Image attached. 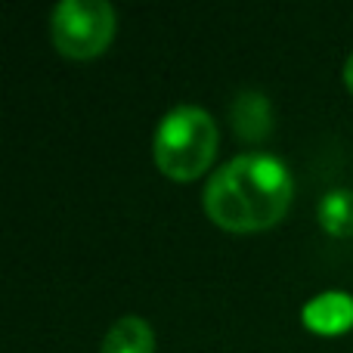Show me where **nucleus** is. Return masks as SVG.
Masks as SVG:
<instances>
[{"label": "nucleus", "instance_id": "1", "mask_svg": "<svg viewBox=\"0 0 353 353\" xmlns=\"http://www.w3.org/2000/svg\"><path fill=\"white\" fill-rule=\"evenodd\" d=\"M294 201V176L270 152H242L208 176L201 205L217 230L251 236L285 220Z\"/></svg>", "mask_w": 353, "mask_h": 353}, {"label": "nucleus", "instance_id": "2", "mask_svg": "<svg viewBox=\"0 0 353 353\" xmlns=\"http://www.w3.org/2000/svg\"><path fill=\"white\" fill-rule=\"evenodd\" d=\"M220 128L201 105L183 103L165 112L152 137V161L174 183L201 180L217 161Z\"/></svg>", "mask_w": 353, "mask_h": 353}, {"label": "nucleus", "instance_id": "3", "mask_svg": "<svg viewBox=\"0 0 353 353\" xmlns=\"http://www.w3.org/2000/svg\"><path fill=\"white\" fill-rule=\"evenodd\" d=\"M118 31L115 6L109 0H62L50 12V41L56 53L74 62L99 59Z\"/></svg>", "mask_w": 353, "mask_h": 353}, {"label": "nucleus", "instance_id": "4", "mask_svg": "<svg viewBox=\"0 0 353 353\" xmlns=\"http://www.w3.org/2000/svg\"><path fill=\"white\" fill-rule=\"evenodd\" d=\"M301 323L319 338H338L353 329V294L350 292H319L301 310Z\"/></svg>", "mask_w": 353, "mask_h": 353}, {"label": "nucleus", "instance_id": "5", "mask_svg": "<svg viewBox=\"0 0 353 353\" xmlns=\"http://www.w3.org/2000/svg\"><path fill=\"white\" fill-rule=\"evenodd\" d=\"M230 124L242 143H267L273 134V105L261 90H239L230 105Z\"/></svg>", "mask_w": 353, "mask_h": 353}, {"label": "nucleus", "instance_id": "6", "mask_svg": "<svg viewBox=\"0 0 353 353\" xmlns=\"http://www.w3.org/2000/svg\"><path fill=\"white\" fill-rule=\"evenodd\" d=\"M99 353H155V329L149 319L128 313L109 325Z\"/></svg>", "mask_w": 353, "mask_h": 353}, {"label": "nucleus", "instance_id": "7", "mask_svg": "<svg viewBox=\"0 0 353 353\" xmlns=\"http://www.w3.org/2000/svg\"><path fill=\"white\" fill-rule=\"evenodd\" d=\"M316 223L332 239L353 236V189H329L316 205Z\"/></svg>", "mask_w": 353, "mask_h": 353}, {"label": "nucleus", "instance_id": "8", "mask_svg": "<svg viewBox=\"0 0 353 353\" xmlns=\"http://www.w3.org/2000/svg\"><path fill=\"white\" fill-rule=\"evenodd\" d=\"M341 81H344V87H347V93L353 97V50H350V56L344 59V68H341Z\"/></svg>", "mask_w": 353, "mask_h": 353}]
</instances>
